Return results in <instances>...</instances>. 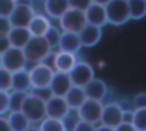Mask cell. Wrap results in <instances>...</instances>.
Instances as JSON below:
<instances>
[{
	"label": "cell",
	"instance_id": "obj_33",
	"mask_svg": "<svg viewBox=\"0 0 146 131\" xmlns=\"http://www.w3.org/2000/svg\"><path fill=\"white\" fill-rule=\"evenodd\" d=\"M96 130L97 128L95 126V124L82 121V120H79L73 128V131H96Z\"/></svg>",
	"mask_w": 146,
	"mask_h": 131
},
{
	"label": "cell",
	"instance_id": "obj_6",
	"mask_svg": "<svg viewBox=\"0 0 146 131\" xmlns=\"http://www.w3.org/2000/svg\"><path fill=\"white\" fill-rule=\"evenodd\" d=\"M27 63L29 62L26 59L25 52L21 48L10 47L7 51L2 54V67L11 73L25 69Z\"/></svg>",
	"mask_w": 146,
	"mask_h": 131
},
{
	"label": "cell",
	"instance_id": "obj_36",
	"mask_svg": "<svg viewBox=\"0 0 146 131\" xmlns=\"http://www.w3.org/2000/svg\"><path fill=\"white\" fill-rule=\"evenodd\" d=\"M115 131H138L135 125L132 123H127V122H122L120 125H117L115 128Z\"/></svg>",
	"mask_w": 146,
	"mask_h": 131
},
{
	"label": "cell",
	"instance_id": "obj_44",
	"mask_svg": "<svg viewBox=\"0 0 146 131\" xmlns=\"http://www.w3.org/2000/svg\"><path fill=\"white\" fill-rule=\"evenodd\" d=\"M127 1H129V0H127Z\"/></svg>",
	"mask_w": 146,
	"mask_h": 131
},
{
	"label": "cell",
	"instance_id": "obj_18",
	"mask_svg": "<svg viewBox=\"0 0 146 131\" xmlns=\"http://www.w3.org/2000/svg\"><path fill=\"white\" fill-rule=\"evenodd\" d=\"M79 35H80L82 47H87V48L94 47L102 39V27L87 24L83 27V30L79 33Z\"/></svg>",
	"mask_w": 146,
	"mask_h": 131
},
{
	"label": "cell",
	"instance_id": "obj_1",
	"mask_svg": "<svg viewBox=\"0 0 146 131\" xmlns=\"http://www.w3.org/2000/svg\"><path fill=\"white\" fill-rule=\"evenodd\" d=\"M46 100V98L35 92H29L22 112L26 115L31 123H41L47 117Z\"/></svg>",
	"mask_w": 146,
	"mask_h": 131
},
{
	"label": "cell",
	"instance_id": "obj_40",
	"mask_svg": "<svg viewBox=\"0 0 146 131\" xmlns=\"http://www.w3.org/2000/svg\"><path fill=\"white\" fill-rule=\"evenodd\" d=\"M96 131H115V129L113 128H110V126H106V125H103L100 124L99 126H97V130Z\"/></svg>",
	"mask_w": 146,
	"mask_h": 131
},
{
	"label": "cell",
	"instance_id": "obj_31",
	"mask_svg": "<svg viewBox=\"0 0 146 131\" xmlns=\"http://www.w3.org/2000/svg\"><path fill=\"white\" fill-rule=\"evenodd\" d=\"M9 104H10V92L0 91V116L9 112Z\"/></svg>",
	"mask_w": 146,
	"mask_h": 131
},
{
	"label": "cell",
	"instance_id": "obj_2",
	"mask_svg": "<svg viewBox=\"0 0 146 131\" xmlns=\"http://www.w3.org/2000/svg\"><path fill=\"white\" fill-rule=\"evenodd\" d=\"M23 50L29 63L39 64L44 63V60L50 56L52 48L44 36H32Z\"/></svg>",
	"mask_w": 146,
	"mask_h": 131
},
{
	"label": "cell",
	"instance_id": "obj_22",
	"mask_svg": "<svg viewBox=\"0 0 146 131\" xmlns=\"http://www.w3.org/2000/svg\"><path fill=\"white\" fill-rule=\"evenodd\" d=\"M30 88H32V85L29 69L25 68L16 73H13V90L27 92Z\"/></svg>",
	"mask_w": 146,
	"mask_h": 131
},
{
	"label": "cell",
	"instance_id": "obj_15",
	"mask_svg": "<svg viewBox=\"0 0 146 131\" xmlns=\"http://www.w3.org/2000/svg\"><path fill=\"white\" fill-rule=\"evenodd\" d=\"M51 26V22L47 15L36 13L30 22L27 28L32 36H44Z\"/></svg>",
	"mask_w": 146,
	"mask_h": 131
},
{
	"label": "cell",
	"instance_id": "obj_29",
	"mask_svg": "<svg viewBox=\"0 0 146 131\" xmlns=\"http://www.w3.org/2000/svg\"><path fill=\"white\" fill-rule=\"evenodd\" d=\"M60 36H62V32L57 27H55V26H51L50 30L44 35V38L47 39V41L49 42V44L51 46V48H55V47L58 48Z\"/></svg>",
	"mask_w": 146,
	"mask_h": 131
},
{
	"label": "cell",
	"instance_id": "obj_39",
	"mask_svg": "<svg viewBox=\"0 0 146 131\" xmlns=\"http://www.w3.org/2000/svg\"><path fill=\"white\" fill-rule=\"evenodd\" d=\"M133 113H135V110H124V113H123V122L132 123L133 122Z\"/></svg>",
	"mask_w": 146,
	"mask_h": 131
},
{
	"label": "cell",
	"instance_id": "obj_27",
	"mask_svg": "<svg viewBox=\"0 0 146 131\" xmlns=\"http://www.w3.org/2000/svg\"><path fill=\"white\" fill-rule=\"evenodd\" d=\"M13 90V73L0 67V91H11Z\"/></svg>",
	"mask_w": 146,
	"mask_h": 131
},
{
	"label": "cell",
	"instance_id": "obj_25",
	"mask_svg": "<svg viewBox=\"0 0 146 131\" xmlns=\"http://www.w3.org/2000/svg\"><path fill=\"white\" fill-rule=\"evenodd\" d=\"M128 2L132 19H141L146 16V0H129Z\"/></svg>",
	"mask_w": 146,
	"mask_h": 131
},
{
	"label": "cell",
	"instance_id": "obj_23",
	"mask_svg": "<svg viewBox=\"0 0 146 131\" xmlns=\"http://www.w3.org/2000/svg\"><path fill=\"white\" fill-rule=\"evenodd\" d=\"M8 121L13 131H26L32 124L22 110L10 112L8 116Z\"/></svg>",
	"mask_w": 146,
	"mask_h": 131
},
{
	"label": "cell",
	"instance_id": "obj_9",
	"mask_svg": "<svg viewBox=\"0 0 146 131\" xmlns=\"http://www.w3.org/2000/svg\"><path fill=\"white\" fill-rule=\"evenodd\" d=\"M46 109H47V117H52L57 120H63L67 117L71 112V108L64 97L58 96H49L46 100Z\"/></svg>",
	"mask_w": 146,
	"mask_h": 131
},
{
	"label": "cell",
	"instance_id": "obj_34",
	"mask_svg": "<svg viewBox=\"0 0 146 131\" xmlns=\"http://www.w3.org/2000/svg\"><path fill=\"white\" fill-rule=\"evenodd\" d=\"M68 3L71 8L86 11L89 8V6L92 3V0H68Z\"/></svg>",
	"mask_w": 146,
	"mask_h": 131
},
{
	"label": "cell",
	"instance_id": "obj_21",
	"mask_svg": "<svg viewBox=\"0 0 146 131\" xmlns=\"http://www.w3.org/2000/svg\"><path fill=\"white\" fill-rule=\"evenodd\" d=\"M64 98L66 99L71 110L72 109L78 110L82 106V104L88 99L87 95H86V91H84V88L76 87V85H73Z\"/></svg>",
	"mask_w": 146,
	"mask_h": 131
},
{
	"label": "cell",
	"instance_id": "obj_19",
	"mask_svg": "<svg viewBox=\"0 0 146 131\" xmlns=\"http://www.w3.org/2000/svg\"><path fill=\"white\" fill-rule=\"evenodd\" d=\"M32 34L27 27H13L8 34V39L11 47L24 49L25 46L30 42Z\"/></svg>",
	"mask_w": 146,
	"mask_h": 131
},
{
	"label": "cell",
	"instance_id": "obj_28",
	"mask_svg": "<svg viewBox=\"0 0 146 131\" xmlns=\"http://www.w3.org/2000/svg\"><path fill=\"white\" fill-rule=\"evenodd\" d=\"M132 124L138 131H146V108L135 109Z\"/></svg>",
	"mask_w": 146,
	"mask_h": 131
},
{
	"label": "cell",
	"instance_id": "obj_14",
	"mask_svg": "<svg viewBox=\"0 0 146 131\" xmlns=\"http://www.w3.org/2000/svg\"><path fill=\"white\" fill-rule=\"evenodd\" d=\"M87 23L90 25H95L98 27H103L108 23L107 21V14H106V8L105 6L98 5L92 2L89 8L84 11Z\"/></svg>",
	"mask_w": 146,
	"mask_h": 131
},
{
	"label": "cell",
	"instance_id": "obj_30",
	"mask_svg": "<svg viewBox=\"0 0 146 131\" xmlns=\"http://www.w3.org/2000/svg\"><path fill=\"white\" fill-rule=\"evenodd\" d=\"M16 7V0H0V16L8 17Z\"/></svg>",
	"mask_w": 146,
	"mask_h": 131
},
{
	"label": "cell",
	"instance_id": "obj_37",
	"mask_svg": "<svg viewBox=\"0 0 146 131\" xmlns=\"http://www.w3.org/2000/svg\"><path fill=\"white\" fill-rule=\"evenodd\" d=\"M10 42H9V39L8 36H1L0 38V54L2 55L5 51H7L9 48H10Z\"/></svg>",
	"mask_w": 146,
	"mask_h": 131
},
{
	"label": "cell",
	"instance_id": "obj_42",
	"mask_svg": "<svg viewBox=\"0 0 146 131\" xmlns=\"http://www.w3.org/2000/svg\"><path fill=\"white\" fill-rule=\"evenodd\" d=\"M26 131H41L40 130V126H34V125H31Z\"/></svg>",
	"mask_w": 146,
	"mask_h": 131
},
{
	"label": "cell",
	"instance_id": "obj_41",
	"mask_svg": "<svg viewBox=\"0 0 146 131\" xmlns=\"http://www.w3.org/2000/svg\"><path fill=\"white\" fill-rule=\"evenodd\" d=\"M112 0H92V2L95 3H98V5H102V6H106L108 2H111Z\"/></svg>",
	"mask_w": 146,
	"mask_h": 131
},
{
	"label": "cell",
	"instance_id": "obj_7",
	"mask_svg": "<svg viewBox=\"0 0 146 131\" xmlns=\"http://www.w3.org/2000/svg\"><path fill=\"white\" fill-rule=\"evenodd\" d=\"M103 109H104V105L102 104V101L88 98L82 104V106L76 110V114L79 120H82L92 124H97L102 120Z\"/></svg>",
	"mask_w": 146,
	"mask_h": 131
},
{
	"label": "cell",
	"instance_id": "obj_38",
	"mask_svg": "<svg viewBox=\"0 0 146 131\" xmlns=\"http://www.w3.org/2000/svg\"><path fill=\"white\" fill-rule=\"evenodd\" d=\"M0 131H13L11 126L9 124L8 117L0 116Z\"/></svg>",
	"mask_w": 146,
	"mask_h": 131
},
{
	"label": "cell",
	"instance_id": "obj_16",
	"mask_svg": "<svg viewBox=\"0 0 146 131\" xmlns=\"http://www.w3.org/2000/svg\"><path fill=\"white\" fill-rule=\"evenodd\" d=\"M82 47L80 35L78 33H72V32H64L62 31V36L59 40L58 44V50L60 51H66L71 54H76L80 51Z\"/></svg>",
	"mask_w": 146,
	"mask_h": 131
},
{
	"label": "cell",
	"instance_id": "obj_20",
	"mask_svg": "<svg viewBox=\"0 0 146 131\" xmlns=\"http://www.w3.org/2000/svg\"><path fill=\"white\" fill-rule=\"evenodd\" d=\"M84 91H86L87 98L102 101L107 93V85L103 80L94 79L84 87Z\"/></svg>",
	"mask_w": 146,
	"mask_h": 131
},
{
	"label": "cell",
	"instance_id": "obj_13",
	"mask_svg": "<svg viewBox=\"0 0 146 131\" xmlns=\"http://www.w3.org/2000/svg\"><path fill=\"white\" fill-rule=\"evenodd\" d=\"M76 63H78V60H76V56L74 54L58 50L54 55L52 66H54V69L56 72L70 73Z\"/></svg>",
	"mask_w": 146,
	"mask_h": 131
},
{
	"label": "cell",
	"instance_id": "obj_17",
	"mask_svg": "<svg viewBox=\"0 0 146 131\" xmlns=\"http://www.w3.org/2000/svg\"><path fill=\"white\" fill-rule=\"evenodd\" d=\"M70 8L68 0H46L43 1V9L49 18L59 19Z\"/></svg>",
	"mask_w": 146,
	"mask_h": 131
},
{
	"label": "cell",
	"instance_id": "obj_8",
	"mask_svg": "<svg viewBox=\"0 0 146 131\" xmlns=\"http://www.w3.org/2000/svg\"><path fill=\"white\" fill-rule=\"evenodd\" d=\"M73 85L84 88L91 80L95 79V72L92 66L87 62H78L73 69L68 73Z\"/></svg>",
	"mask_w": 146,
	"mask_h": 131
},
{
	"label": "cell",
	"instance_id": "obj_3",
	"mask_svg": "<svg viewBox=\"0 0 146 131\" xmlns=\"http://www.w3.org/2000/svg\"><path fill=\"white\" fill-rule=\"evenodd\" d=\"M29 72H30L32 89H34L36 91L49 89L50 83L52 81V77L56 73L54 67L49 66L46 63L34 64L29 69Z\"/></svg>",
	"mask_w": 146,
	"mask_h": 131
},
{
	"label": "cell",
	"instance_id": "obj_45",
	"mask_svg": "<svg viewBox=\"0 0 146 131\" xmlns=\"http://www.w3.org/2000/svg\"><path fill=\"white\" fill-rule=\"evenodd\" d=\"M43 1H46V0H43Z\"/></svg>",
	"mask_w": 146,
	"mask_h": 131
},
{
	"label": "cell",
	"instance_id": "obj_26",
	"mask_svg": "<svg viewBox=\"0 0 146 131\" xmlns=\"http://www.w3.org/2000/svg\"><path fill=\"white\" fill-rule=\"evenodd\" d=\"M39 126L41 131H66V125L64 121L52 117H46Z\"/></svg>",
	"mask_w": 146,
	"mask_h": 131
},
{
	"label": "cell",
	"instance_id": "obj_43",
	"mask_svg": "<svg viewBox=\"0 0 146 131\" xmlns=\"http://www.w3.org/2000/svg\"><path fill=\"white\" fill-rule=\"evenodd\" d=\"M0 67H2V55L0 54Z\"/></svg>",
	"mask_w": 146,
	"mask_h": 131
},
{
	"label": "cell",
	"instance_id": "obj_35",
	"mask_svg": "<svg viewBox=\"0 0 146 131\" xmlns=\"http://www.w3.org/2000/svg\"><path fill=\"white\" fill-rule=\"evenodd\" d=\"M133 106H135V109L146 108V92H140L136 95L133 99Z\"/></svg>",
	"mask_w": 146,
	"mask_h": 131
},
{
	"label": "cell",
	"instance_id": "obj_10",
	"mask_svg": "<svg viewBox=\"0 0 146 131\" xmlns=\"http://www.w3.org/2000/svg\"><path fill=\"white\" fill-rule=\"evenodd\" d=\"M35 14L32 5L16 3L15 9L9 16V21L13 27H27Z\"/></svg>",
	"mask_w": 146,
	"mask_h": 131
},
{
	"label": "cell",
	"instance_id": "obj_4",
	"mask_svg": "<svg viewBox=\"0 0 146 131\" xmlns=\"http://www.w3.org/2000/svg\"><path fill=\"white\" fill-rule=\"evenodd\" d=\"M59 27L64 32H72V33H80L83 27L88 24L86 14L83 10L68 8V10L58 19Z\"/></svg>",
	"mask_w": 146,
	"mask_h": 131
},
{
	"label": "cell",
	"instance_id": "obj_12",
	"mask_svg": "<svg viewBox=\"0 0 146 131\" xmlns=\"http://www.w3.org/2000/svg\"><path fill=\"white\" fill-rule=\"evenodd\" d=\"M72 87H73V83H72V80L68 73L56 72L50 83L49 91L51 92L52 96L65 97Z\"/></svg>",
	"mask_w": 146,
	"mask_h": 131
},
{
	"label": "cell",
	"instance_id": "obj_24",
	"mask_svg": "<svg viewBox=\"0 0 146 131\" xmlns=\"http://www.w3.org/2000/svg\"><path fill=\"white\" fill-rule=\"evenodd\" d=\"M29 92H23V91H16L11 90L10 91V104H9V112H18L22 110L23 105L26 100Z\"/></svg>",
	"mask_w": 146,
	"mask_h": 131
},
{
	"label": "cell",
	"instance_id": "obj_5",
	"mask_svg": "<svg viewBox=\"0 0 146 131\" xmlns=\"http://www.w3.org/2000/svg\"><path fill=\"white\" fill-rule=\"evenodd\" d=\"M107 21L110 24L120 26L131 19L129 2L127 0H112L106 6Z\"/></svg>",
	"mask_w": 146,
	"mask_h": 131
},
{
	"label": "cell",
	"instance_id": "obj_32",
	"mask_svg": "<svg viewBox=\"0 0 146 131\" xmlns=\"http://www.w3.org/2000/svg\"><path fill=\"white\" fill-rule=\"evenodd\" d=\"M11 28H13V26H11L9 18L0 16V38L1 36H8Z\"/></svg>",
	"mask_w": 146,
	"mask_h": 131
},
{
	"label": "cell",
	"instance_id": "obj_11",
	"mask_svg": "<svg viewBox=\"0 0 146 131\" xmlns=\"http://www.w3.org/2000/svg\"><path fill=\"white\" fill-rule=\"evenodd\" d=\"M123 113L124 109L121 107L120 104L110 103L104 106L100 123L103 125L115 129L117 125H120L123 122Z\"/></svg>",
	"mask_w": 146,
	"mask_h": 131
}]
</instances>
